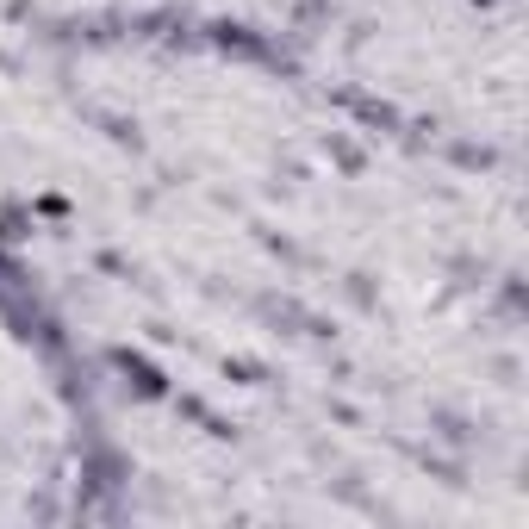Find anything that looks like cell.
<instances>
[{
  "mask_svg": "<svg viewBox=\"0 0 529 529\" xmlns=\"http://www.w3.org/2000/svg\"><path fill=\"white\" fill-rule=\"evenodd\" d=\"M119 368L132 374V387H137V393H162V374H156V368H149L143 355H119Z\"/></svg>",
  "mask_w": 529,
  "mask_h": 529,
  "instance_id": "6da1fadb",
  "label": "cell"
}]
</instances>
